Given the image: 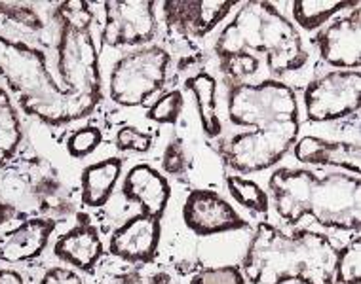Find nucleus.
I'll return each instance as SVG.
<instances>
[{
  "label": "nucleus",
  "instance_id": "obj_15",
  "mask_svg": "<svg viewBox=\"0 0 361 284\" xmlns=\"http://www.w3.org/2000/svg\"><path fill=\"white\" fill-rule=\"evenodd\" d=\"M51 252L63 266L78 271L94 273L105 256V245L97 226L87 212H76V224L54 243Z\"/></svg>",
  "mask_w": 361,
  "mask_h": 284
},
{
  "label": "nucleus",
  "instance_id": "obj_26",
  "mask_svg": "<svg viewBox=\"0 0 361 284\" xmlns=\"http://www.w3.org/2000/svg\"><path fill=\"white\" fill-rule=\"evenodd\" d=\"M183 110H185V93L180 91L179 87H175L162 93L149 106L147 117L158 125H175L183 116Z\"/></svg>",
  "mask_w": 361,
  "mask_h": 284
},
{
  "label": "nucleus",
  "instance_id": "obj_27",
  "mask_svg": "<svg viewBox=\"0 0 361 284\" xmlns=\"http://www.w3.org/2000/svg\"><path fill=\"white\" fill-rule=\"evenodd\" d=\"M103 131L97 125H84L78 129L71 131L69 136L65 138V152L73 160H86L87 155L97 152L103 144Z\"/></svg>",
  "mask_w": 361,
  "mask_h": 284
},
{
  "label": "nucleus",
  "instance_id": "obj_3",
  "mask_svg": "<svg viewBox=\"0 0 361 284\" xmlns=\"http://www.w3.org/2000/svg\"><path fill=\"white\" fill-rule=\"evenodd\" d=\"M338 247L329 235L261 220L243 252L247 284H335Z\"/></svg>",
  "mask_w": 361,
  "mask_h": 284
},
{
  "label": "nucleus",
  "instance_id": "obj_23",
  "mask_svg": "<svg viewBox=\"0 0 361 284\" xmlns=\"http://www.w3.org/2000/svg\"><path fill=\"white\" fill-rule=\"evenodd\" d=\"M46 31V21L31 2H0V32L18 37H38Z\"/></svg>",
  "mask_w": 361,
  "mask_h": 284
},
{
  "label": "nucleus",
  "instance_id": "obj_20",
  "mask_svg": "<svg viewBox=\"0 0 361 284\" xmlns=\"http://www.w3.org/2000/svg\"><path fill=\"white\" fill-rule=\"evenodd\" d=\"M185 89L192 93L196 110H198L200 127L209 138L223 136V120L219 114V82L207 70H196L194 75L185 78Z\"/></svg>",
  "mask_w": 361,
  "mask_h": 284
},
{
  "label": "nucleus",
  "instance_id": "obj_5",
  "mask_svg": "<svg viewBox=\"0 0 361 284\" xmlns=\"http://www.w3.org/2000/svg\"><path fill=\"white\" fill-rule=\"evenodd\" d=\"M95 8L84 0L59 2L51 12L56 25L59 84L73 106L75 122L84 120L103 99L99 46L95 40Z\"/></svg>",
  "mask_w": 361,
  "mask_h": 284
},
{
  "label": "nucleus",
  "instance_id": "obj_8",
  "mask_svg": "<svg viewBox=\"0 0 361 284\" xmlns=\"http://www.w3.org/2000/svg\"><path fill=\"white\" fill-rule=\"evenodd\" d=\"M171 51L162 44H149L126 51L109 75V99L122 108L147 106L169 80Z\"/></svg>",
  "mask_w": 361,
  "mask_h": 284
},
{
  "label": "nucleus",
  "instance_id": "obj_24",
  "mask_svg": "<svg viewBox=\"0 0 361 284\" xmlns=\"http://www.w3.org/2000/svg\"><path fill=\"white\" fill-rule=\"evenodd\" d=\"M224 184H226V190L231 193V198L240 207L267 217L268 210H270V198H268V192H264V188L259 182L245 179L242 174L232 173L224 179Z\"/></svg>",
  "mask_w": 361,
  "mask_h": 284
},
{
  "label": "nucleus",
  "instance_id": "obj_34",
  "mask_svg": "<svg viewBox=\"0 0 361 284\" xmlns=\"http://www.w3.org/2000/svg\"><path fill=\"white\" fill-rule=\"evenodd\" d=\"M0 284H27L23 273L12 267H0Z\"/></svg>",
  "mask_w": 361,
  "mask_h": 284
},
{
  "label": "nucleus",
  "instance_id": "obj_14",
  "mask_svg": "<svg viewBox=\"0 0 361 284\" xmlns=\"http://www.w3.org/2000/svg\"><path fill=\"white\" fill-rule=\"evenodd\" d=\"M162 241V220L149 214H133L124 220L109 237V254L112 258L131 264H152Z\"/></svg>",
  "mask_w": 361,
  "mask_h": 284
},
{
  "label": "nucleus",
  "instance_id": "obj_12",
  "mask_svg": "<svg viewBox=\"0 0 361 284\" xmlns=\"http://www.w3.org/2000/svg\"><path fill=\"white\" fill-rule=\"evenodd\" d=\"M240 2H162L164 27L175 42H198L212 34Z\"/></svg>",
  "mask_w": 361,
  "mask_h": 284
},
{
  "label": "nucleus",
  "instance_id": "obj_22",
  "mask_svg": "<svg viewBox=\"0 0 361 284\" xmlns=\"http://www.w3.org/2000/svg\"><path fill=\"white\" fill-rule=\"evenodd\" d=\"M23 142V124L18 106L6 87L0 86V171L6 169L18 155Z\"/></svg>",
  "mask_w": 361,
  "mask_h": 284
},
{
  "label": "nucleus",
  "instance_id": "obj_7",
  "mask_svg": "<svg viewBox=\"0 0 361 284\" xmlns=\"http://www.w3.org/2000/svg\"><path fill=\"white\" fill-rule=\"evenodd\" d=\"M12 163L8 179L16 184L6 186L8 192L13 193L8 203H12L21 217L35 210L38 217L61 222L78 212V199L54 163L42 157L23 161V165Z\"/></svg>",
  "mask_w": 361,
  "mask_h": 284
},
{
  "label": "nucleus",
  "instance_id": "obj_9",
  "mask_svg": "<svg viewBox=\"0 0 361 284\" xmlns=\"http://www.w3.org/2000/svg\"><path fill=\"white\" fill-rule=\"evenodd\" d=\"M360 70H327L314 76L302 91L306 120L312 124H329L360 112Z\"/></svg>",
  "mask_w": 361,
  "mask_h": 284
},
{
  "label": "nucleus",
  "instance_id": "obj_29",
  "mask_svg": "<svg viewBox=\"0 0 361 284\" xmlns=\"http://www.w3.org/2000/svg\"><path fill=\"white\" fill-rule=\"evenodd\" d=\"M114 144L120 152H133V154H147L154 146V135L149 131L139 129L133 125H122L116 131Z\"/></svg>",
  "mask_w": 361,
  "mask_h": 284
},
{
  "label": "nucleus",
  "instance_id": "obj_30",
  "mask_svg": "<svg viewBox=\"0 0 361 284\" xmlns=\"http://www.w3.org/2000/svg\"><path fill=\"white\" fill-rule=\"evenodd\" d=\"M188 284H247V280L240 266H217L194 271Z\"/></svg>",
  "mask_w": 361,
  "mask_h": 284
},
{
  "label": "nucleus",
  "instance_id": "obj_4",
  "mask_svg": "<svg viewBox=\"0 0 361 284\" xmlns=\"http://www.w3.org/2000/svg\"><path fill=\"white\" fill-rule=\"evenodd\" d=\"M268 198L276 217L287 228L312 217L333 231L360 233L361 180L357 174L278 167L268 176Z\"/></svg>",
  "mask_w": 361,
  "mask_h": 284
},
{
  "label": "nucleus",
  "instance_id": "obj_13",
  "mask_svg": "<svg viewBox=\"0 0 361 284\" xmlns=\"http://www.w3.org/2000/svg\"><path fill=\"white\" fill-rule=\"evenodd\" d=\"M319 59L333 70H360L361 8L336 15L314 37Z\"/></svg>",
  "mask_w": 361,
  "mask_h": 284
},
{
  "label": "nucleus",
  "instance_id": "obj_31",
  "mask_svg": "<svg viewBox=\"0 0 361 284\" xmlns=\"http://www.w3.org/2000/svg\"><path fill=\"white\" fill-rule=\"evenodd\" d=\"M103 273H105L101 280L103 284H145V275L139 266H131L124 262H118V266H112L111 269L106 267Z\"/></svg>",
  "mask_w": 361,
  "mask_h": 284
},
{
  "label": "nucleus",
  "instance_id": "obj_6",
  "mask_svg": "<svg viewBox=\"0 0 361 284\" xmlns=\"http://www.w3.org/2000/svg\"><path fill=\"white\" fill-rule=\"evenodd\" d=\"M0 78L29 117L50 127L75 122L69 97L37 44L0 32Z\"/></svg>",
  "mask_w": 361,
  "mask_h": 284
},
{
  "label": "nucleus",
  "instance_id": "obj_19",
  "mask_svg": "<svg viewBox=\"0 0 361 284\" xmlns=\"http://www.w3.org/2000/svg\"><path fill=\"white\" fill-rule=\"evenodd\" d=\"M124 171V160L118 155L90 163L80 173V203L86 209H103L109 205L114 188Z\"/></svg>",
  "mask_w": 361,
  "mask_h": 284
},
{
  "label": "nucleus",
  "instance_id": "obj_33",
  "mask_svg": "<svg viewBox=\"0 0 361 284\" xmlns=\"http://www.w3.org/2000/svg\"><path fill=\"white\" fill-rule=\"evenodd\" d=\"M18 218H21V212H19L12 203H8L6 199L0 195V228L6 226V224L13 222V220H18Z\"/></svg>",
  "mask_w": 361,
  "mask_h": 284
},
{
  "label": "nucleus",
  "instance_id": "obj_28",
  "mask_svg": "<svg viewBox=\"0 0 361 284\" xmlns=\"http://www.w3.org/2000/svg\"><path fill=\"white\" fill-rule=\"evenodd\" d=\"M162 174L175 180H183L188 176V152L185 138L175 133L166 144L162 154Z\"/></svg>",
  "mask_w": 361,
  "mask_h": 284
},
{
  "label": "nucleus",
  "instance_id": "obj_32",
  "mask_svg": "<svg viewBox=\"0 0 361 284\" xmlns=\"http://www.w3.org/2000/svg\"><path fill=\"white\" fill-rule=\"evenodd\" d=\"M38 284H86L78 271L67 266H51L42 273Z\"/></svg>",
  "mask_w": 361,
  "mask_h": 284
},
{
  "label": "nucleus",
  "instance_id": "obj_11",
  "mask_svg": "<svg viewBox=\"0 0 361 284\" xmlns=\"http://www.w3.org/2000/svg\"><path fill=\"white\" fill-rule=\"evenodd\" d=\"M180 217L185 228L196 237H215L247 228V220L236 207L209 188L188 192L180 207Z\"/></svg>",
  "mask_w": 361,
  "mask_h": 284
},
{
  "label": "nucleus",
  "instance_id": "obj_2",
  "mask_svg": "<svg viewBox=\"0 0 361 284\" xmlns=\"http://www.w3.org/2000/svg\"><path fill=\"white\" fill-rule=\"evenodd\" d=\"M226 117L238 133L221 136L217 152L234 174L276 167L299 141V95L283 82L226 86Z\"/></svg>",
  "mask_w": 361,
  "mask_h": 284
},
{
  "label": "nucleus",
  "instance_id": "obj_18",
  "mask_svg": "<svg viewBox=\"0 0 361 284\" xmlns=\"http://www.w3.org/2000/svg\"><path fill=\"white\" fill-rule=\"evenodd\" d=\"M57 228L56 220L44 217H29L0 233V262L4 264H27L42 256L50 245Z\"/></svg>",
  "mask_w": 361,
  "mask_h": 284
},
{
  "label": "nucleus",
  "instance_id": "obj_1",
  "mask_svg": "<svg viewBox=\"0 0 361 284\" xmlns=\"http://www.w3.org/2000/svg\"><path fill=\"white\" fill-rule=\"evenodd\" d=\"M224 86L278 80L302 87L314 78V56L302 32L274 2H240L213 44Z\"/></svg>",
  "mask_w": 361,
  "mask_h": 284
},
{
  "label": "nucleus",
  "instance_id": "obj_16",
  "mask_svg": "<svg viewBox=\"0 0 361 284\" xmlns=\"http://www.w3.org/2000/svg\"><path fill=\"white\" fill-rule=\"evenodd\" d=\"M120 193L126 201L139 205L143 214L162 220L171 199V184L162 171L141 161L126 173Z\"/></svg>",
  "mask_w": 361,
  "mask_h": 284
},
{
  "label": "nucleus",
  "instance_id": "obj_25",
  "mask_svg": "<svg viewBox=\"0 0 361 284\" xmlns=\"http://www.w3.org/2000/svg\"><path fill=\"white\" fill-rule=\"evenodd\" d=\"M335 284H361L360 233H354V237L336 252Z\"/></svg>",
  "mask_w": 361,
  "mask_h": 284
},
{
  "label": "nucleus",
  "instance_id": "obj_35",
  "mask_svg": "<svg viewBox=\"0 0 361 284\" xmlns=\"http://www.w3.org/2000/svg\"><path fill=\"white\" fill-rule=\"evenodd\" d=\"M145 284H175V280L171 277V273L158 269V271H152L145 277Z\"/></svg>",
  "mask_w": 361,
  "mask_h": 284
},
{
  "label": "nucleus",
  "instance_id": "obj_10",
  "mask_svg": "<svg viewBox=\"0 0 361 284\" xmlns=\"http://www.w3.org/2000/svg\"><path fill=\"white\" fill-rule=\"evenodd\" d=\"M156 2H105L101 44L109 48H143L158 34Z\"/></svg>",
  "mask_w": 361,
  "mask_h": 284
},
{
  "label": "nucleus",
  "instance_id": "obj_21",
  "mask_svg": "<svg viewBox=\"0 0 361 284\" xmlns=\"http://www.w3.org/2000/svg\"><path fill=\"white\" fill-rule=\"evenodd\" d=\"M291 10V23L300 32L319 31L336 15L360 6V0H295L287 4Z\"/></svg>",
  "mask_w": 361,
  "mask_h": 284
},
{
  "label": "nucleus",
  "instance_id": "obj_17",
  "mask_svg": "<svg viewBox=\"0 0 361 284\" xmlns=\"http://www.w3.org/2000/svg\"><path fill=\"white\" fill-rule=\"evenodd\" d=\"M293 157L312 167H335L336 171L360 176V141H331L324 136L305 135L293 146Z\"/></svg>",
  "mask_w": 361,
  "mask_h": 284
}]
</instances>
